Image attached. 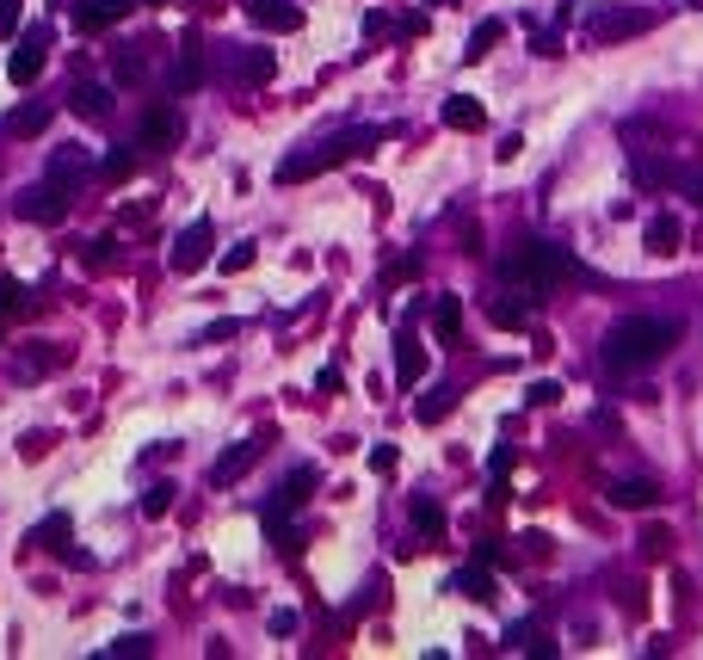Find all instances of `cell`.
<instances>
[{
    "instance_id": "obj_33",
    "label": "cell",
    "mask_w": 703,
    "mask_h": 660,
    "mask_svg": "<svg viewBox=\"0 0 703 660\" xmlns=\"http://www.w3.org/2000/svg\"><path fill=\"white\" fill-rule=\"evenodd\" d=\"M525 401H531V408H555V401H562V383H549V377H543V383H531V389H525Z\"/></svg>"
},
{
    "instance_id": "obj_36",
    "label": "cell",
    "mask_w": 703,
    "mask_h": 660,
    "mask_svg": "<svg viewBox=\"0 0 703 660\" xmlns=\"http://www.w3.org/2000/svg\"><path fill=\"white\" fill-rule=\"evenodd\" d=\"M666 549H673V537H666L660 525H654V531H642V556H666Z\"/></svg>"
},
{
    "instance_id": "obj_34",
    "label": "cell",
    "mask_w": 703,
    "mask_h": 660,
    "mask_svg": "<svg viewBox=\"0 0 703 660\" xmlns=\"http://www.w3.org/2000/svg\"><path fill=\"white\" fill-rule=\"evenodd\" d=\"M19 19H25V0H0V38H13Z\"/></svg>"
},
{
    "instance_id": "obj_27",
    "label": "cell",
    "mask_w": 703,
    "mask_h": 660,
    "mask_svg": "<svg viewBox=\"0 0 703 660\" xmlns=\"http://www.w3.org/2000/svg\"><path fill=\"white\" fill-rule=\"evenodd\" d=\"M7 130L13 136H44L50 130V105H19V112L7 118Z\"/></svg>"
},
{
    "instance_id": "obj_44",
    "label": "cell",
    "mask_w": 703,
    "mask_h": 660,
    "mask_svg": "<svg viewBox=\"0 0 703 660\" xmlns=\"http://www.w3.org/2000/svg\"><path fill=\"white\" fill-rule=\"evenodd\" d=\"M7 309H19V284H13V278H0V315H7Z\"/></svg>"
},
{
    "instance_id": "obj_18",
    "label": "cell",
    "mask_w": 703,
    "mask_h": 660,
    "mask_svg": "<svg viewBox=\"0 0 703 660\" xmlns=\"http://www.w3.org/2000/svg\"><path fill=\"white\" fill-rule=\"evenodd\" d=\"M432 334H438V346L463 340V297H438L432 303Z\"/></svg>"
},
{
    "instance_id": "obj_4",
    "label": "cell",
    "mask_w": 703,
    "mask_h": 660,
    "mask_svg": "<svg viewBox=\"0 0 703 660\" xmlns=\"http://www.w3.org/2000/svg\"><path fill=\"white\" fill-rule=\"evenodd\" d=\"M389 136H395V124H358V130H340V136L321 142V161H327V167L358 161V155H370V149H377V142H389Z\"/></svg>"
},
{
    "instance_id": "obj_37",
    "label": "cell",
    "mask_w": 703,
    "mask_h": 660,
    "mask_svg": "<svg viewBox=\"0 0 703 660\" xmlns=\"http://www.w3.org/2000/svg\"><path fill=\"white\" fill-rule=\"evenodd\" d=\"M370 469H377V475H395V445H370Z\"/></svg>"
},
{
    "instance_id": "obj_23",
    "label": "cell",
    "mask_w": 703,
    "mask_h": 660,
    "mask_svg": "<svg viewBox=\"0 0 703 660\" xmlns=\"http://www.w3.org/2000/svg\"><path fill=\"white\" fill-rule=\"evenodd\" d=\"M451 408H457V389H451V383H432V389L414 401V420H420V426H438Z\"/></svg>"
},
{
    "instance_id": "obj_11",
    "label": "cell",
    "mask_w": 703,
    "mask_h": 660,
    "mask_svg": "<svg viewBox=\"0 0 703 660\" xmlns=\"http://www.w3.org/2000/svg\"><path fill=\"white\" fill-rule=\"evenodd\" d=\"M241 13L266 31H303V7L296 0H241Z\"/></svg>"
},
{
    "instance_id": "obj_1",
    "label": "cell",
    "mask_w": 703,
    "mask_h": 660,
    "mask_svg": "<svg viewBox=\"0 0 703 660\" xmlns=\"http://www.w3.org/2000/svg\"><path fill=\"white\" fill-rule=\"evenodd\" d=\"M500 278L512 297H525V303H543L562 278H592L568 247H555V241H518L506 260H500Z\"/></svg>"
},
{
    "instance_id": "obj_46",
    "label": "cell",
    "mask_w": 703,
    "mask_h": 660,
    "mask_svg": "<svg viewBox=\"0 0 703 660\" xmlns=\"http://www.w3.org/2000/svg\"><path fill=\"white\" fill-rule=\"evenodd\" d=\"M432 7H451V0H432Z\"/></svg>"
},
{
    "instance_id": "obj_3",
    "label": "cell",
    "mask_w": 703,
    "mask_h": 660,
    "mask_svg": "<svg viewBox=\"0 0 703 660\" xmlns=\"http://www.w3.org/2000/svg\"><path fill=\"white\" fill-rule=\"evenodd\" d=\"M648 25H654V13H642V7H599V13H586V38L592 44H623V38H642Z\"/></svg>"
},
{
    "instance_id": "obj_31",
    "label": "cell",
    "mask_w": 703,
    "mask_h": 660,
    "mask_svg": "<svg viewBox=\"0 0 703 660\" xmlns=\"http://www.w3.org/2000/svg\"><path fill=\"white\" fill-rule=\"evenodd\" d=\"M99 173H105V179H130V173H136V149H111V155L99 161Z\"/></svg>"
},
{
    "instance_id": "obj_28",
    "label": "cell",
    "mask_w": 703,
    "mask_h": 660,
    "mask_svg": "<svg viewBox=\"0 0 703 660\" xmlns=\"http://www.w3.org/2000/svg\"><path fill=\"white\" fill-rule=\"evenodd\" d=\"M407 519H414L426 537H444V506H438V500H426V494H414V506H407Z\"/></svg>"
},
{
    "instance_id": "obj_32",
    "label": "cell",
    "mask_w": 703,
    "mask_h": 660,
    "mask_svg": "<svg viewBox=\"0 0 703 660\" xmlns=\"http://www.w3.org/2000/svg\"><path fill=\"white\" fill-rule=\"evenodd\" d=\"M167 506H173V488H167V482H155V488L142 494V519H167Z\"/></svg>"
},
{
    "instance_id": "obj_5",
    "label": "cell",
    "mask_w": 703,
    "mask_h": 660,
    "mask_svg": "<svg viewBox=\"0 0 703 660\" xmlns=\"http://www.w3.org/2000/svg\"><path fill=\"white\" fill-rule=\"evenodd\" d=\"M68 186H56V179H44V186H25L19 192V223H62V216H68Z\"/></svg>"
},
{
    "instance_id": "obj_45",
    "label": "cell",
    "mask_w": 703,
    "mask_h": 660,
    "mask_svg": "<svg viewBox=\"0 0 703 660\" xmlns=\"http://www.w3.org/2000/svg\"><path fill=\"white\" fill-rule=\"evenodd\" d=\"M296 630V611H272V636H290Z\"/></svg>"
},
{
    "instance_id": "obj_16",
    "label": "cell",
    "mask_w": 703,
    "mask_h": 660,
    "mask_svg": "<svg viewBox=\"0 0 703 660\" xmlns=\"http://www.w3.org/2000/svg\"><path fill=\"white\" fill-rule=\"evenodd\" d=\"M642 241H648V253H679V241H685V229H679V216L673 210H660V216H648V229H642Z\"/></svg>"
},
{
    "instance_id": "obj_35",
    "label": "cell",
    "mask_w": 703,
    "mask_h": 660,
    "mask_svg": "<svg viewBox=\"0 0 703 660\" xmlns=\"http://www.w3.org/2000/svg\"><path fill=\"white\" fill-rule=\"evenodd\" d=\"M44 451H50V432H25V438H19V457H25V463L44 457Z\"/></svg>"
},
{
    "instance_id": "obj_29",
    "label": "cell",
    "mask_w": 703,
    "mask_h": 660,
    "mask_svg": "<svg viewBox=\"0 0 703 660\" xmlns=\"http://www.w3.org/2000/svg\"><path fill=\"white\" fill-rule=\"evenodd\" d=\"M111 75H118V81H142L148 75V56L142 50H111Z\"/></svg>"
},
{
    "instance_id": "obj_7",
    "label": "cell",
    "mask_w": 703,
    "mask_h": 660,
    "mask_svg": "<svg viewBox=\"0 0 703 660\" xmlns=\"http://www.w3.org/2000/svg\"><path fill=\"white\" fill-rule=\"evenodd\" d=\"M266 445H272V432H253V438H241V445L235 451H222L216 463H210V482L216 488H229V482H241V475L259 463V457H266Z\"/></svg>"
},
{
    "instance_id": "obj_26",
    "label": "cell",
    "mask_w": 703,
    "mask_h": 660,
    "mask_svg": "<svg viewBox=\"0 0 703 660\" xmlns=\"http://www.w3.org/2000/svg\"><path fill=\"white\" fill-rule=\"evenodd\" d=\"M457 593H463V599H475V605H488V599H494V574L469 562V568L457 574Z\"/></svg>"
},
{
    "instance_id": "obj_42",
    "label": "cell",
    "mask_w": 703,
    "mask_h": 660,
    "mask_svg": "<svg viewBox=\"0 0 703 660\" xmlns=\"http://www.w3.org/2000/svg\"><path fill=\"white\" fill-rule=\"evenodd\" d=\"M420 25H426V13H401V19H395V38H414Z\"/></svg>"
},
{
    "instance_id": "obj_9",
    "label": "cell",
    "mask_w": 703,
    "mask_h": 660,
    "mask_svg": "<svg viewBox=\"0 0 703 660\" xmlns=\"http://www.w3.org/2000/svg\"><path fill=\"white\" fill-rule=\"evenodd\" d=\"M229 75H235L241 87H266V81L278 75V50H253V44H235V50H229Z\"/></svg>"
},
{
    "instance_id": "obj_13",
    "label": "cell",
    "mask_w": 703,
    "mask_h": 660,
    "mask_svg": "<svg viewBox=\"0 0 703 660\" xmlns=\"http://www.w3.org/2000/svg\"><path fill=\"white\" fill-rule=\"evenodd\" d=\"M395 377H401V389H420V377H426V352H420L414 327H401V334H395Z\"/></svg>"
},
{
    "instance_id": "obj_39",
    "label": "cell",
    "mask_w": 703,
    "mask_h": 660,
    "mask_svg": "<svg viewBox=\"0 0 703 660\" xmlns=\"http://www.w3.org/2000/svg\"><path fill=\"white\" fill-rule=\"evenodd\" d=\"M364 31H370V38H395V19H383V13H364Z\"/></svg>"
},
{
    "instance_id": "obj_40",
    "label": "cell",
    "mask_w": 703,
    "mask_h": 660,
    "mask_svg": "<svg viewBox=\"0 0 703 660\" xmlns=\"http://www.w3.org/2000/svg\"><path fill=\"white\" fill-rule=\"evenodd\" d=\"M253 260H259V253H253V247H247V241H241V247H235V253H229V260H222V266H229V272H247V266H253Z\"/></svg>"
},
{
    "instance_id": "obj_15",
    "label": "cell",
    "mask_w": 703,
    "mask_h": 660,
    "mask_svg": "<svg viewBox=\"0 0 703 660\" xmlns=\"http://www.w3.org/2000/svg\"><path fill=\"white\" fill-rule=\"evenodd\" d=\"M611 506L617 512H654L660 506V488L648 475H629V482H611Z\"/></svg>"
},
{
    "instance_id": "obj_24",
    "label": "cell",
    "mask_w": 703,
    "mask_h": 660,
    "mask_svg": "<svg viewBox=\"0 0 703 660\" xmlns=\"http://www.w3.org/2000/svg\"><path fill=\"white\" fill-rule=\"evenodd\" d=\"M506 38V19H481L469 31V44H463V62H481V56H494V44Z\"/></svg>"
},
{
    "instance_id": "obj_20",
    "label": "cell",
    "mask_w": 703,
    "mask_h": 660,
    "mask_svg": "<svg viewBox=\"0 0 703 660\" xmlns=\"http://www.w3.org/2000/svg\"><path fill=\"white\" fill-rule=\"evenodd\" d=\"M68 531H74V525H68V512H50V519L31 531V543H44L50 556H62V562H81V556H74V549H68Z\"/></svg>"
},
{
    "instance_id": "obj_41",
    "label": "cell",
    "mask_w": 703,
    "mask_h": 660,
    "mask_svg": "<svg viewBox=\"0 0 703 660\" xmlns=\"http://www.w3.org/2000/svg\"><path fill=\"white\" fill-rule=\"evenodd\" d=\"M512 463H518V451H512V445H500V451H494V482H506V469H512Z\"/></svg>"
},
{
    "instance_id": "obj_43",
    "label": "cell",
    "mask_w": 703,
    "mask_h": 660,
    "mask_svg": "<svg viewBox=\"0 0 703 660\" xmlns=\"http://www.w3.org/2000/svg\"><path fill=\"white\" fill-rule=\"evenodd\" d=\"M414 272H420V260H414V253H407V260H395V266H389V284H401V278H414Z\"/></svg>"
},
{
    "instance_id": "obj_12",
    "label": "cell",
    "mask_w": 703,
    "mask_h": 660,
    "mask_svg": "<svg viewBox=\"0 0 703 660\" xmlns=\"http://www.w3.org/2000/svg\"><path fill=\"white\" fill-rule=\"evenodd\" d=\"M136 0H74V31H111Z\"/></svg>"
},
{
    "instance_id": "obj_38",
    "label": "cell",
    "mask_w": 703,
    "mask_h": 660,
    "mask_svg": "<svg viewBox=\"0 0 703 660\" xmlns=\"http://www.w3.org/2000/svg\"><path fill=\"white\" fill-rule=\"evenodd\" d=\"M105 654H118V660H124V654H136V660H142V654H148V636H124V642H111Z\"/></svg>"
},
{
    "instance_id": "obj_25",
    "label": "cell",
    "mask_w": 703,
    "mask_h": 660,
    "mask_svg": "<svg viewBox=\"0 0 703 660\" xmlns=\"http://www.w3.org/2000/svg\"><path fill=\"white\" fill-rule=\"evenodd\" d=\"M444 124H451V130H481V124H488V112H481L469 93H451V99H444Z\"/></svg>"
},
{
    "instance_id": "obj_21",
    "label": "cell",
    "mask_w": 703,
    "mask_h": 660,
    "mask_svg": "<svg viewBox=\"0 0 703 660\" xmlns=\"http://www.w3.org/2000/svg\"><path fill=\"white\" fill-rule=\"evenodd\" d=\"M315 173H327L321 149H296V155L278 161V186H303V179H315Z\"/></svg>"
},
{
    "instance_id": "obj_30",
    "label": "cell",
    "mask_w": 703,
    "mask_h": 660,
    "mask_svg": "<svg viewBox=\"0 0 703 660\" xmlns=\"http://www.w3.org/2000/svg\"><path fill=\"white\" fill-rule=\"evenodd\" d=\"M525 309H531V303H512V297H494V303H488V321H494V327H525Z\"/></svg>"
},
{
    "instance_id": "obj_22",
    "label": "cell",
    "mask_w": 703,
    "mask_h": 660,
    "mask_svg": "<svg viewBox=\"0 0 703 660\" xmlns=\"http://www.w3.org/2000/svg\"><path fill=\"white\" fill-rule=\"evenodd\" d=\"M173 81H179V93H192V87L204 81V44H198V38H179V62H173Z\"/></svg>"
},
{
    "instance_id": "obj_6",
    "label": "cell",
    "mask_w": 703,
    "mask_h": 660,
    "mask_svg": "<svg viewBox=\"0 0 703 660\" xmlns=\"http://www.w3.org/2000/svg\"><path fill=\"white\" fill-rule=\"evenodd\" d=\"M210 247H216V229H210V223H204V216H198V223H192V229H185V235L173 241V253H167V266H173L179 278H185V272H204V266H210Z\"/></svg>"
},
{
    "instance_id": "obj_19",
    "label": "cell",
    "mask_w": 703,
    "mask_h": 660,
    "mask_svg": "<svg viewBox=\"0 0 703 660\" xmlns=\"http://www.w3.org/2000/svg\"><path fill=\"white\" fill-rule=\"evenodd\" d=\"M315 482H321V475H315V463H296V469L284 475V488H278V512H296V506H303V500L315 494Z\"/></svg>"
},
{
    "instance_id": "obj_47",
    "label": "cell",
    "mask_w": 703,
    "mask_h": 660,
    "mask_svg": "<svg viewBox=\"0 0 703 660\" xmlns=\"http://www.w3.org/2000/svg\"><path fill=\"white\" fill-rule=\"evenodd\" d=\"M148 7H167V0H148Z\"/></svg>"
},
{
    "instance_id": "obj_10",
    "label": "cell",
    "mask_w": 703,
    "mask_h": 660,
    "mask_svg": "<svg viewBox=\"0 0 703 660\" xmlns=\"http://www.w3.org/2000/svg\"><path fill=\"white\" fill-rule=\"evenodd\" d=\"M44 50H50V31H44V25H31L25 38H19V50H13V62H7V75H13L19 87H31L37 75H44Z\"/></svg>"
},
{
    "instance_id": "obj_14",
    "label": "cell",
    "mask_w": 703,
    "mask_h": 660,
    "mask_svg": "<svg viewBox=\"0 0 703 660\" xmlns=\"http://www.w3.org/2000/svg\"><path fill=\"white\" fill-rule=\"evenodd\" d=\"M68 112H74V118H87V124H105V118H111V87H99V81H74Z\"/></svg>"
},
{
    "instance_id": "obj_8",
    "label": "cell",
    "mask_w": 703,
    "mask_h": 660,
    "mask_svg": "<svg viewBox=\"0 0 703 660\" xmlns=\"http://www.w3.org/2000/svg\"><path fill=\"white\" fill-rule=\"evenodd\" d=\"M179 136H185V118L173 105H148L142 130H136V149H179Z\"/></svg>"
},
{
    "instance_id": "obj_2",
    "label": "cell",
    "mask_w": 703,
    "mask_h": 660,
    "mask_svg": "<svg viewBox=\"0 0 703 660\" xmlns=\"http://www.w3.org/2000/svg\"><path fill=\"white\" fill-rule=\"evenodd\" d=\"M679 346L673 315H623L605 327V371H648Z\"/></svg>"
},
{
    "instance_id": "obj_17",
    "label": "cell",
    "mask_w": 703,
    "mask_h": 660,
    "mask_svg": "<svg viewBox=\"0 0 703 660\" xmlns=\"http://www.w3.org/2000/svg\"><path fill=\"white\" fill-rule=\"evenodd\" d=\"M87 173H93V155H87V149H56V155H50V179H56V186H68V192L81 186Z\"/></svg>"
}]
</instances>
